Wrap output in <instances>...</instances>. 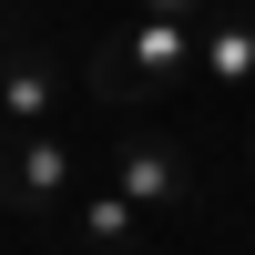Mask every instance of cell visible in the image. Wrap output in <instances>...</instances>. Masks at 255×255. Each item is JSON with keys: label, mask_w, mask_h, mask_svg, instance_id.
<instances>
[{"label": "cell", "mask_w": 255, "mask_h": 255, "mask_svg": "<svg viewBox=\"0 0 255 255\" xmlns=\"http://www.w3.org/2000/svg\"><path fill=\"white\" fill-rule=\"evenodd\" d=\"M184 72H194V20H163V10H133L92 61H82L92 102H113V113H153Z\"/></svg>", "instance_id": "6da1fadb"}, {"label": "cell", "mask_w": 255, "mask_h": 255, "mask_svg": "<svg viewBox=\"0 0 255 255\" xmlns=\"http://www.w3.org/2000/svg\"><path fill=\"white\" fill-rule=\"evenodd\" d=\"M72 194H82V163L61 133H0V204L10 215L51 225V215H72Z\"/></svg>", "instance_id": "7a4b0ae2"}, {"label": "cell", "mask_w": 255, "mask_h": 255, "mask_svg": "<svg viewBox=\"0 0 255 255\" xmlns=\"http://www.w3.org/2000/svg\"><path fill=\"white\" fill-rule=\"evenodd\" d=\"M113 184L143 204V215H184V204H194V153H184L174 133H153V123H123V143H113Z\"/></svg>", "instance_id": "3957f363"}, {"label": "cell", "mask_w": 255, "mask_h": 255, "mask_svg": "<svg viewBox=\"0 0 255 255\" xmlns=\"http://www.w3.org/2000/svg\"><path fill=\"white\" fill-rule=\"evenodd\" d=\"M51 123H61V61H51V41H31V31L0 20V133H51Z\"/></svg>", "instance_id": "277c9868"}, {"label": "cell", "mask_w": 255, "mask_h": 255, "mask_svg": "<svg viewBox=\"0 0 255 255\" xmlns=\"http://www.w3.org/2000/svg\"><path fill=\"white\" fill-rule=\"evenodd\" d=\"M143 225H153V215H143L123 184H102V194H72V235L92 245V255H133V245H143Z\"/></svg>", "instance_id": "5b68a950"}, {"label": "cell", "mask_w": 255, "mask_h": 255, "mask_svg": "<svg viewBox=\"0 0 255 255\" xmlns=\"http://www.w3.org/2000/svg\"><path fill=\"white\" fill-rule=\"evenodd\" d=\"M194 72L215 82V92H245V82H255V10L204 20V31H194Z\"/></svg>", "instance_id": "8992f818"}, {"label": "cell", "mask_w": 255, "mask_h": 255, "mask_svg": "<svg viewBox=\"0 0 255 255\" xmlns=\"http://www.w3.org/2000/svg\"><path fill=\"white\" fill-rule=\"evenodd\" d=\"M133 10H163V20H194L204 31V0H133Z\"/></svg>", "instance_id": "52a82bcc"}, {"label": "cell", "mask_w": 255, "mask_h": 255, "mask_svg": "<svg viewBox=\"0 0 255 255\" xmlns=\"http://www.w3.org/2000/svg\"><path fill=\"white\" fill-rule=\"evenodd\" d=\"M245 174H255V123H245Z\"/></svg>", "instance_id": "ba28073f"}, {"label": "cell", "mask_w": 255, "mask_h": 255, "mask_svg": "<svg viewBox=\"0 0 255 255\" xmlns=\"http://www.w3.org/2000/svg\"><path fill=\"white\" fill-rule=\"evenodd\" d=\"M0 20H10V0H0Z\"/></svg>", "instance_id": "9c48e42d"}]
</instances>
